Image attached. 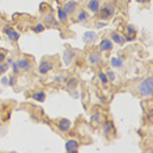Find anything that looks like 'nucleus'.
<instances>
[{"label": "nucleus", "instance_id": "1", "mask_svg": "<svg viewBox=\"0 0 153 153\" xmlns=\"http://www.w3.org/2000/svg\"><path fill=\"white\" fill-rule=\"evenodd\" d=\"M137 93L141 97H151L153 94V77L148 76V77L143 79L137 85Z\"/></svg>", "mask_w": 153, "mask_h": 153}, {"label": "nucleus", "instance_id": "2", "mask_svg": "<svg viewBox=\"0 0 153 153\" xmlns=\"http://www.w3.org/2000/svg\"><path fill=\"white\" fill-rule=\"evenodd\" d=\"M100 20H109L115 13V5L113 3H107L103 7H100Z\"/></svg>", "mask_w": 153, "mask_h": 153}, {"label": "nucleus", "instance_id": "3", "mask_svg": "<svg viewBox=\"0 0 153 153\" xmlns=\"http://www.w3.org/2000/svg\"><path fill=\"white\" fill-rule=\"evenodd\" d=\"M53 68H54V62L50 60V59H43L39 63V65H38V74L41 76H45L48 72L53 71Z\"/></svg>", "mask_w": 153, "mask_h": 153}, {"label": "nucleus", "instance_id": "4", "mask_svg": "<svg viewBox=\"0 0 153 153\" xmlns=\"http://www.w3.org/2000/svg\"><path fill=\"white\" fill-rule=\"evenodd\" d=\"M17 64L20 67V71L24 72H30L33 69V63L27 58H19L17 59Z\"/></svg>", "mask_w": 153, "mask_h": 153}, {"label": "nucleus", "instance_id": "5", "mask_svg": "<svg viewBox=\"0 0 153 153\" xmlns=\"http://www.w3.org/2000/svg\"><path fill=\"white\" fill-rule=\"evenodd\" d=\"M43 24L45 25H47V26H58L59 24V20L58 19H55V16H54V13L51 12V11H48V12H46L43 15Z\"/></svg>", "mask_w": 153, "mask_h": 153}, {"label": "nucleus", "instance_id": "6", "mask_svg": "<svg viewBox=\"0 0 153 153\" xmlns=\"http://www.w3.org/2000/svg\"><path fill=\"white\" fill-rule=\"evenodd\" d=\"M3 33L7 34V37H8V39L11 41V42H16V41L20 38V33L11 26H5L4 29H3Z\"/></svg>", "mask_w": 153, "mask_h": 153}, {"label": "nucleus", "instance_id": "7", "mask_svg": "<svg viewBox=\"0 0 153 153\" xmlns=\"http://www.w3.org/2000/svg\"><path fill=\"white\" fill-rule=\"evenodd\" d=\"M62 8L65 11V13L69 16V15H74V13H76V11H77V8H79V5H77V3L75 1V0H68V1H65L64 3V5L62 7Z\"/></svg>", "mask_w": 153, "mask_h": 153}, {"label": "nucleus", "instance_id": "8", "mask_svg": "<svg viewBox=\"0 0 153 153\" xmlns=\"http://www.w3.org/2000/svg\"><path fill=\"white\" fill-rule=\"evenodd\" d=\"M79 147H80V143L76 139H69L65 143V151L69 153H76L79 151Z\"/></svg>", "mask_w": 153, "mask_h": 153}, {"label": "nucleus", "instance_id": "9", "mask_svg": "<svg viewBox=\"0 0 153 153\" xmlns=\"http://www.w3.org/2000/svg\"><path fill=\"white\" fill-rule=\"evenodd\" d=\"M98 48H100V51H102V53L111 51L113 50V41H111L110 38H103V39L100 42Z\"/></svg>", "mask_w": 153, "mask_h": 153}, {"label": "nucleus", "instance_id": "10", "mask_svg": "<svg viewBox=\"0 0 153 153\" xmlns=\"http://www.w3.org/2000/svg\"><path fill=\"white\" fill-rule=\"evenodd\" d=\"M102 132L105 136H110V134L115 132V127H114L113 120H105L102 123Z\"/></svg>", "mask_w": 153, "mask_h": 153}, {"label": "nucleus", "instance_id": "11", "mask_svg": "<svg viewBox=\"0 0 153 153\" xmlns=\"http://www.w3.org/2000/svg\"><path fill=\"white\" fill-rule=\"evenodd\" d=\"M71 126H72L71 120L67 119V118H62V119L58 122V128H59V131H60V132H64V134L71 130Z\"/></svg>", "mask_w": 153, "mask_h": 153}, {"label": "nucleus", "instance_id": "12", "mask_svg": "<svg viewBox=\"0 0 153 153\" xmlns=\"http://www.w3.org/2000/svg\"><path fill=\"white\" fill-rule=\"evenodd\" d=\"M75 56H76V54H75L74 50H71V48H67V50H64V53H63V62H64V64L65 65H69L72 62H74Z\"/></svg>", "mask_w": 153, "mask_h": 153}, {"label": "nucleus", "instance_id": "13", "mask_svg": "<svg viewBox=\"0 0 153 153\" xmlns=\"http://www.w3.org/2000/svg\"><path fill=\"white\" fill-rule=\"evenodd\" d=\"M88 63L92 65V67H94V65L100 64L101 63V55H100V53H97V51H93V53H90L88 55Z\"/></svg>", "mask_w": 153, "mask_h": 153}, {"label": "nucleus", "instance_id": "14", "mask_svg": "<svg viewBox=\"0 0 153 153\" xmlns=\"http://www.w3.org/2000/svg\"><path fill=\"white\" fill-rule=\"evenodd\" d=\"M110 39L113 41L114 43H117V45H119V46H123L124 45V37L123 36H120V33H118V32H111L110 33Z\"/></svg>", "mask_w": 153, "mask_h": 153}, {"label": "nucleus", "instance_id": "15", "mask_svg": "<svg viewBox=\"0 0 153 153\" xmlns=\"http://www.w3.org/2000/svg\"><path fill=\"white\" fill-rule=\"evenodd\" d=\"M89 20V12L85 11V9H80L77 16H76V21L80 22V24H84Z\"/></svg>", "mask_w": 153, "mask_h": 153}, {"label": "nucleus", "instance_id": "16", "mask_svg": "<svg viewBox=\"0 0 153 153\" xmlns=\"http://www.w3.org/2000/svg\"><path fill=\"white\" fill-rule=\"evenodd\" d=\"M88 9H89V12L90 13H98V11H100V0H89L88 1Z\"/></svg>", "mask_w": 153, "mask_h": 153}, {"label": "nucleus", "instance_id": "17", "mask_svg": "<svg viewBox=\"0 0 153 153\" xmlns=\"http://www.w3.org/2000/svg\"><path fill=\"white\" fill-rule=\"evenodd\" d=\"M32 98L34 101H37V102H45V100H46V93H45L43 90H37V92H34L32 94Z\"/></svg>", "mask_w": 153, "mask_h": 153}, {"label": "nucleus", "instance_id": "18", "mask_svg": "<svg viewBox=\"0 0 153 153\" xmlns=\"http://www.w3.org/2000/svg\"><path fill=\"white\" fill-rule=\"evenodd\" d=\"M67 90L68 92H72V90H75L76 88H77L79 85V80L76 77H72V79H67Z\"/></svg>", "mask_w": 153, "mask_h": 153}, {"label": "nucleus", "instance_id": "19", "mask_svg": "<svg viewBox=\"0 0 153 153\" xmlns=\"http://www.w3.org/2000/svg\"><path fill=\"white\" fill-rule=\"evenodd\" d=\"M82 39H84V42H86V43H92L97 39V34L94 32H85L84 36H82Z\"/></svg>", "mask_w": 153, "mask_h": 153}, {"label": "nucleus", "instance_id": "20", "mask_svg": "<svg viewBox=\"0 0 153 153\" xmlns=\"http://www.w3.org/2000/svg\"><path fill=\"white\" fill-rule=\"evenodd\" d=\"M58 20H59V22H62V24H65L68 21V15L65 13V11L62 7L58 8Z\"/></svg>", "mask_w": 153, "mask_h": 153}, {"label": "nucleus", "instance_id": "21", "mask_svg": "<svg viewBox=\"0 0 153 153\" xmlns=\"http://www.w3.org/2000/svg\"><path fill=\"white\" fill-rule=\"evenodd\" d=\"M101 119H102V113H101V111H96V113L90 117V123H92L93 126H97L101 122Z\"/></svg>", "mask_w": 153, "mask_h": 153}, {"label": "nucleus", "instance_id": "22", "mask_svg": "<svg viewBox=\"0 0 153 153\" xmlns=\"http://www.w3.org/2000/svg\"><path fill=\"white\" fill-rule=\"evenodd\" d=\"M110 65L113 68H122L123 67V58H113L110 60Z\"/></svg>", "mask_w": 153, "mask_h": 153}, {"label": "nucleus", "instance_id": "23", "mask_svg": "<svg viewBox=\"0 0 153 153\" xmlns=\"http://www.w3.org/2000/svg\"><path fill=\"white\" fill-rule=\"evenodd\" d=\"M98 79H100V81H101V84H102V85H106L107 82H109V80H107V76H106V74L103 71H100L98 72Z\"/></svg>", "mask_w": 153, "mask_h": 153}, {"label": "nucleus", "instance_id": "24", "mask_svg": "<svg viewBox=\"0 0 153 153\" xmlns=\"http://www.w3.org/2000/svg\"><path fill=\"white\" fill-rule=\"evenodd\" d=\"M32 29H33L34 33H42V32H45V29H46V25H45V24H37V25H34Z\"/></svg>", "mask_w": 153, "mask_h": 153}, {"label": "nucleus", "instance_id": "25", "mask_svg": "<svg viewBox=\"0 0 153 153\" xmlns=\"http://www.w3.org/2000/svg\"><path fill=\"white\" fill-rule=\"evenodd\" d=\"M126 33L128 36H135L136 37V29H135L134 25H127L126 26Z\"/></svg>", "mask_w": 153, "mask_h": 153}, {"label": "nucleus", "instance_id": "26", "mask_svg": "<svg viewBox=\"0 0 153 153\" xmlns=\"http://www.w3.org/2000/svg\"><path fill=\"white\" fill-rule=\"evenodd\" d=\"M55 82H56V84H64V82H67V77L62 76V75H58V76H55Z\"/></svg>", "mask_w": 153, "mask_h": 153}, {"label": "nucleus", "instance_id": "27", "mask_svg": "<svg viewBox=\"0 0 153 153\" xmlns=\"http://www.w3.org/2000/svg\"><path fill=\"white\" fill-rule=\"evenodd\" d=\"M8 68H9V64H8V63H5V62L0 63V75L5 74V72L8 71Z\"/></svg>", "mask_w": 153, "mask_h": 153}, {"label": "nucleus", "instance_id": "28", "mask_svg": "<svg viewBox=\"0 0 153 153\" xmlns=\"http://www.w3.org/2000/svg\"><path fill=\"white\" fill-rule=\"evenodd\" d=\"M106 76H107V80H109L110 82H114L115 81V74H114V71H107L106 72Z\"/></svg>", "mask_w": 153, "mask_h": 153}, {"label": "nucleus", "instance_id": "29", "mask_svg": "<svg viewBox=\"0 0 153 153\" xmlns=\"http://www.w3.org/2000/svg\"><path fill=\"white\" fill-rule=\"evenodd\" d=\"M11 65H12V69H13V74H15V75H19V74H20V72H21V71H20V67H19V64H17V62H15V60H13Z\"/></svg>", "mask_w": 153, "mask_h": 153}, {"label": "nucleus", "instance_id": "30", "mask_svg": "<svg viewBox=\"0 0 153 153\" xmlns=\"http://www.w3.org/2000/svg\"><path fill=\"white\" fill-rule=\"evenodd\" d=\"M8 85L9 86H15L16 85V77H15V76H11V77H8Z\"/></svg>", "mask_w": 153, "mask_h": 153}, {"label": "nucleus", "instance_id": "31", "mask_svg": "<svg viewBox=\"0 0 153 153\" xmlns=\"http://www.w3.org/2000/svg\"><path fill=\"white\" fill-rule=\"evenodd\" d=\"M0 82H1L3 85H8V77H7V76H3V77L0 79Z\"/></svg>", "mask_w": 153, "mask_h": 153}, {"label": "nucleus", "instance_id": "32", "mask_svg": "<svg viewBox=\"0 0 153 153\" xmlns=\"http://www.w3.org/2000/svg\"><path fill=\"white\" fill-rule=\"evenodd\" d=\"M135 39V36H128V34H126V37H124V41H127V42H131V41Z\"/></svg>", "mask_w": 153, "mask_h": 153}, {"label": "nucleus", "instance_id": "33", "mask_svg": "<svg viewBox=\"0 0 153 153\" xmlns=\"http://www.w3.org/2000/svg\"><path fill=\"white\" fill-rule=\"evenodd\" d=\"M5 58H7L5 53H1V51H0V63H3V62L5 60Z\"/></svg>", "mask_w": 153, "mask_h": 153}, {"label": "nucleus", "instance_id": "34", "mask_svg": "<svg viewBox=\"0 0 153 153\" xmlns=\"http://www.w3.org/2000/svg\"><path fill=\"white\" fill-rule=\"evenodd\" d=\"M106 26V22H96V27L97 29H101V27Z\"/></svg>", "mask_w": 153, "mask_h": 153}, {"label": "nucleus", "instance_id": "35", "mask_svg": "<svg viewBox=\"0 0 153 153\" xmlns=\"http://www.w3.org/2000/svg\"><path fill=\"white\" fill-rule=\"evenodd\" d=\"M137 3H140V4H149L151 3V0H136Z\"/></svg>", "mask_w": 153, "mask_h": 153}, {"label": "nucleus", "instance_id": "36", "mask_svg": "<svg viewBox=\"0 0 153 153\" xmlns=\"http://www.w3.org/2000/svg\"><path fill=\"white\" fill-rule=\"evenodd\" d=\"M12 62H13V59H12V58H8V59H7V63H8L9 65L12 64Z\"/></svg>", "mask_w": 153, "mask_h": 153}, {"label": "nucleus", "instance_id": "37", "mask_svg": "<svg viewBox=\"0 0 153 153\" xmlns=\"http://www.w3.org/2000/svg\"><path fill=\"white\" fill-rule=\"evenodd\" d=\"M98 98H100V101H102V103H105V97L101 96V97H98Z\"/></svg>", "mask_w": 153, "mask_h": 153}]
</instances>
